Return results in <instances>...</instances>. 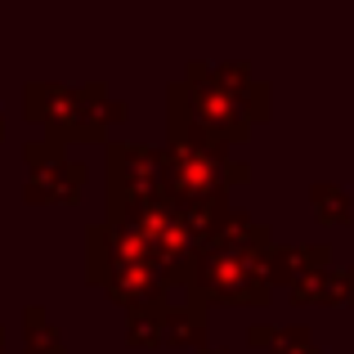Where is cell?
Returning <instances> with one entry per match:
<instances>
[{
	"mask_svg": "<svg viewBox=\"0 0 354 354\" xmlns=\"http://www.w3.org/2000/svg\"><path fill=\"white\" fill-rule=\"evenodd\" d=\"M166 202L184 211H225L229 189L251 180V162L234 157V148L189 126H166L162 148Z\"/></svg>",
	"mask_w": 354,
	"mask_h": 354,
	"instance_id": "cell-1",
	"label": "cell"
},
{
	"mask_svg": "<svg viewBox=\"0 0 354 354\" xmlns=\"http://www.w3.org/2000/svg\"><path fill=\"white\" fill-rule=\"evenodd\" d=\"M23 117L45 130L50 144H99L108 126L130 117L126 104L108 99L104 81L86 86H59V81H27L23 86Z\"/></svg>",
	"mask_w": 354,
	"mask_h": 354,
	"instance_id": "cell-2",
	"label": "cell"
},
{
	"mask_svg": "<svg viewBox=\"0 0 354 354\" xmlns=\"http://www.w3.org/2000/svg\"><path fill=\"white\" fill-rule=\"evenodd\" d=\"M265 256H247V251H229V247H211L202 242L189 260L171 274V287H184V301L193 305H251V310H265L274 301V287L265 274Z\"/></svg>",
	"mask_w": 354,
	"mask_h": 354,
	"instance_id": "cell-3",
	"label": "cell"
},
{
	"mask_svg": "<svg viewBox=\"0 0 354 354\" xmlns=\"http://www.w3.org/2000/svg\"><path fill=\"white\" fill-rule=\"evenodd\" d=\"M104 157H108V216L104 220L130 225V220H139L148 207L166 202L162 148L117 139V144L104 148Z\"/></svg>",
	"mask_w": 354,
	"mask_h": 354,
	"instance_id": "cell-4",
	"label": "cell"
},
{
	"mask_svg": "<svg viewBox=\"0 0 354 354\" xmlns=\"http://www.w3.org/2000/svg\"><path fill=\"white\" fill-rule=\"evenodd\" d=\"M166 126L202 130V135L220 139V144H229V148L251 139V121L242 117L216 86H207L202 59H193L189 68H184V77L166 86Z\"/></svg>",
	"mask_w": 354,
	"mask_h": 354,
	"instance_id": "cell-5",
	"label": "cell"
},
{
	"mask_svg": "<svg viewBox=\"0 0 354 354\" xmlns=\"http://www.w3.org/2000/svg\"><path fill=\"white\" fill-rule=\"evenodd\" d=\"M23 162H27V184H23L27 207H81V193L90 180L86 162L68 157L50 139L23 144Z\"/></svg>",
	"mask_w": 354,
	"mask_h": 354,
	"instance_id": "cell-6",
	"label": "cell"
},
{
	"mask_svg": "<svg viewBox=\"0 0 354 354\" xmlns=\"http://www.w3.org/2000/svg\"><path fill=\"white\" fill-rule=\"evenodd\" d=\"M202 77H207V86H216L251 126H260V121L274 117V90H269V81L251 77V63H238V59L202 63Z\"/></svg>",
	"mask_w": 354,
	"mask_h": 354,
	"instance_id": "cell-7",
	"label": "cell"
},
{
	"mask_svg": "<svg viewBox=\"0 0 354 354\" xmlns=\"http://www.w3.org/2000/svg\"><path fill=\"white\" fill-rule=\"evenodd\" d=\"M99 292L108 296L121 310H139V305H166L171 301V278L153 265V260H135V265H121L108 278H99Z\"/></svg>",
	"mask_w": 354,
	"mask_h": 354,
	"instance_id": "cell-8",
	"label": "cell"
},
{
	"mask_svg": "<svg viewBox=\"0 0 354 354\" xmlns=\"http://www.w3.org/2000/svg\"><path fill=\"white\" fill-rule=\"evenodd\" d=\"M319 269H332V247L328 242H305V247H269L265 256V274L269 287H296L301 278L319 274Z\"/></svg>",
	"mask_w": 354,
	"mask_h": 354,
	"instance_id": "cell-9",
	"label": "cell"
},
{
	"mask_svg": "<svg viewBox=\"0 0 354 354\" xmlns=\"http://www.w3.org/2000/svg\"><path fill=\"white\" fill-rule=\"evenodd\" d=\"M166 346L175 350H202L207 346V310L193 301H180L166 310Z\"/></svg>",
	"mask_w": 354,
	"mask_h": 354,
	"instance_id": "cell-10",
	"label": "cell"
},
{
	"mask_svg": "<svg viewBox=\"0 0 354 354\" xmlns=\"http://www.w3.org/2000/svg\"><path fill=\"white\" fill-rule=\"evenodd\" d=\"M287 296H292V305H350L346 269H319V274L301 278Z\"/></svg>",
	"mask_w": 354,
	"mask_h": 354,
	"instance_id": "cell-11",
	"label": "cell"
},
{
	"mask_svg": "<svg viewBox=\"0 0 354 354\" xmlns=\"http://www.w3.org/2000/svg\"><path fill=\"white\" fill-rule=\"evenodd\" d=\"M166 305H139V310H126V346L130 350H162L166 346Z\"/></svg>",
	"mask_w": 354,
	"mask_h": 354,
	"instance_id": "cell-12",
	"label": "cell"
},
{
	"mask_svg": "<svg viewBox=\"0 0 354 354\" xmlns=\"http://www.w3.org/2000/svg\"><path fill=\"white\" fill-rule=\"evenodd\" d=\"M247 346L256 350H269V354H323L314 346L310 328H247Z\"/></svg>",
	"mask_w": 354,
	"mask_h": 354,
	"instance_id": "cell-13",
	"label": "cell"
},
{
	"mask_svg": "<svg viewBox=\"0 0 354 354\" xmlns=\"http://www.w3.org/2000/svg\"><path fill=\"white\" fill-rule=\"evenodd\" d=\"M23 354H68L63 332L50 323L45 305H27L23 310Z\"/></svg>",
	"mask_w": 354,
	"mask_h": 354,
	"instance_id": "cell-14",
	"label": "cell"
},
{
	"mask_svg": "<svg viewBox=\"0 0 354 354\" xmlns=\"http://www.w3.org/2000/svg\"><path fill=\"white\" fill-rule=\"evenodd\" d=\"M310 207H314V220H319V225H328V229L350 225V216H354L350 193L341 189V184H332V180H314L310 184Z\"/></svg>",
	"mask_w": 354,
	"mask_h": 354,
	"instance_id": "cell-15",
	"label": "cell"
},
{
	"mask_svg": "<svg viewBox=\"0 0 354 354\" xmlns=\"http://www.w3.org/2000/svg\"><path fill=\"white\" fill-rule=\"evenodd\" d=\"M346 287H350V305H354V265L346 269Z\"/></svg>",
	"mask_w": 354,
	"mask_h": 354,
	"instance_id": "cell-16",
	"label": "cell"
},
{
	"mask_svg": "<svg viewBox=\"0 0 354 354\" xmlns=\"http://www.w3.org/2000/svg\"><path fill=\"white\" fill-rule=\"evenodd\" d=\"M193 354H225L220 346H202V350H193Z\"/></svg>",
	"mask_w": 354,
	"mask_h": 354,
	"instance_id": "cell-17",
	"label": "cell"
},
{
	"mask_svg": "<svg viewBox=\"0 0 354 354\" xmlns=\"http://www.w3.org/2000/svg\"><path fill=\"white\" fill-rule=\"evenodd\" d=\"M0 139H5V113H0Z\"/></svg>",
	"mask_w": 354,
	"mask_h": 354,
	"instance_id": "cell-18",
	"label": "cell"
},
{
	"mask_svg": "<svg viewBox=\"0 0 354 354\" xmlns=\"http://www.w3.org/2000/svg\"><path fill=\"white\" fill-rule=\"evenodd\" d=\"M0 354H5V328H0Z\"/></svg>",
	"mask_w": 354,
	"mask_h": 354,
	"instance_id": "cell-19",
	"label": "cell"
}]
</instances>
